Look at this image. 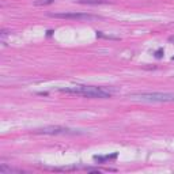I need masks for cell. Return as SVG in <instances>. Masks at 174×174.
<instances>
[{
  "label": "cell",
  "mask_w": 174,
  "mask_h": 174,
  "mask_svg": "<svg viewBox=\"0 0 174 174\" xmlns=\"http://www.w3.org/2000/svg\"><path fill=\"white\" fill-rule=\"evenodd\" d=\"M132 98L143 102H174V94L170 92H140L132 94Z\"/></svg>",
  "instance_id": "obj_2"
},
{
  "label": "cell",
  "mask_w": 174,
  "mask_h": 174,
  "mask_svg": "<svg viewBox=\"0 0 174 174\" xmlns=\"http://www.w3.org/2000/svg\"><path fill=\"white\" fill-rule=\"evenodd\" d=\"M80 4H105V0H75Z\"/></svg>",
  "instance_id": "obj_7"
},
{
  "label": "cell",
  "mask_w": 174,
  "mask_h": 174,
  "mask_svg": "<svg viewBox=\"0 0 174 174\" xmlns=\"http://www.w3.org/2000/svg\"><path fill=\"white\" fill-rule=\"evenodd\" d=\"M97 37H101V38H106V40H118V37L108 36V34H103L102 31H97Z\"/></svg>",
  "instance_id": "obj_8"
},
{
  "label": "cell",
  "mask_w": 174,
  "mask_h": 174,
  "mask_svg": "<svg viewBox=\"0 0 174 174\" xmlns=\"http://www.w3.org/2000/svg\"><path fill=\"white\" fill-rule=\"evenodd\" d=\"M169 41H170V42H173V44H174V36L169 37Z\"/></svg>",
  "instance_id": "obj_11"
},
{
  "label": "cell",
  "mask_w": 174,
  "mask_h": 174,
  "mask_svg": "<svg viewBox=\"0 0 174 174\" xmlns=\"http://www.w3.org/2000/svg\"><path fill=\"white\" fill-rule=\"evenodd\" d=\"M49 16L59 18V19H74V21H98V19H101V16L84 14V12H59V14H49Z\"/></svg>",
  "instance_id": "obj_4"
},
{
  "label": "cell",
  "mask_w": 174,
  "mask_h": 174,
  "mask_svg": "<svg viewBox=\"0 0 174 174\" xmlns=\"http://www.w3.org/2000/svg\"><path fill=\"white\" fill-rule=\"evenodd\" d=\"M117 158V154L114 152L112 155H105V156H98V155H94V161L98 162V163H103L106 161H112V159H116Z\"/></svg>",
  "instance_id": "obj_5"
},
{
  "label": "cell",
  "mask_w": 174,
  "mask_h": 174,
  "mask_svg": "<svg viewBox=\"0 0 174 174\" xmlns=\"http://www.w3.org/2000/svg\"><path fill=\"white\" fill-rule=\"evenodd\" d=\"M60 92L67 94H76L87 98H110L113 92L105 87H95V86H75V87H65V88H59Z\"/></svg>",
  "instance_id": "obj_1"
},
{
  "label": "cell",
  "mask_w": 174,
  "mask_h": 174,
  "mask_svg": "<svg viewBox=\"0 0 174 174\" xmlns=\"http://www.w3.org/2000/svg\"><path fill=\"white\" fill-rule=\"evenodd\" d=\"M55 0H36L34 1V5H48V4H52Z\"/></svg>",
  "instance_id": "obj_9"
},
{
  "label": "cell",
  "mask_w": 174,
  "mask_h": 174,
  "mask_svg": "<svg viewBox=\"0 0 174 174\" xmlns=\"http://www.w3.org/2000/svg\"><path fill=\"white\" fill-rule=\"evenodd\" d=\"M36 133H44V135H84L86 132H83L80 129H72L67 128V127H59V125H52V127H44V128H38L34 131Z\"/></svg>",
  "instance_id": "obj_3"
},
{
  "label": "cell",
  "mask_w": 174,
  "mask_h": 174,
  "mask_svg": "<svg viewBox=\"0 0 174 174\" xmlns=\"http://www.w3.org/2000/svg\"><path fill=\"white\" fill-rule=\"evenodd\" d=\"M162 56H163V49H158V51L155 52V57L156 59H161Z\"/></svg>",
  "instance_id": "obj_10"
},
{
  "label": "cell",
  "mask_w": 174,
  "mask_h": 174,
  "mask_svg": "<svg viewBox=\"0 0 174 174\" xmlns=\"http://www.w3.org/2000/svg\"><path fill=\"white\" fill-rule=\"evenodd\" d=\"M8 173H22L21 170L12 169V167H7V166H0V174H8Z\"/></svg>",
  "instance_id": "obj_6"
}]
</instances>
